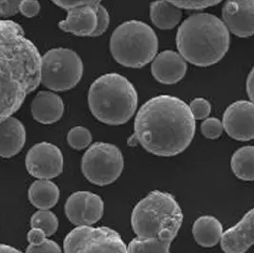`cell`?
<instances>
[{
  "label": "cell",
  "instance_id": "obj_7",
  "mask_svg": "<svg viewBox=\"0 0 254 253\" xmlns=\"http://www.w3.org/2000/svg\"><path fill=\"white\" fill-rule=\"evenodd\" d=\"M83 62L72 50L56 48L42 57L41 83L55 92H66L74 88L83 75Z\"/></svg>",
  "mask_w": 254,
  "mask_h": 253
},
{
  "label": "cell",
  "instance_id": "obj_20",
  "mask_svg": "<svg viewBox=\"0 0 254 253\" xmlns=\"http://www.w3.org/2000/svg\"><path fill=\"white\" fill-rule=\"evenodd\" d=\"M150 19L161 30H172L180 22L182 12L179 8L166 0L154 1L150 4Z\"/></svg>",
  "mask_w": 254,
  "mask_h": 253
},
{
  "label": "cell",
  "instance_id": "obj_21",
  "mask_svg": "<svg viewBox=\"0 0 254 253\" xmlns=\"http://www.w3.org/2000/svg\"><path fill=\"white\" fill-rule=\"evenodd\" d=\"M231 167L237 178L244 181H254V146H246L236 150L231 157Z\"/></svg>",
  "mask_w": 254,
  "mask_h": 253
},
{
  "label": "cell",
  "instance_id": "obj_22",
  "mask_svg": "<svg viewBox=\"0 0 254 253\" xmlns=\"http://www.w3.org/2000/svg\"><path fill=\"white\" fill-rule=\"evenodd\" d=\"M173 240L164 238H140L136 237L127 246L128 253H171L170 248Z\"/></svg>",
  "mask_w": 254,
  "mask_h": 253
},
{
  "label": "cell",
  "instance_id": "obj_24",
  "mask_svg": "<svg viewBox=\"0 0 254 253\" xmlns=\"http://www.w3.org/2000/svg\"><path fill=\"white\" fill-rule=\"evenodd\" d=\"M30 224L31 228L43 230L47 236H52L58 229V217L50 209H38L33 214Z\"/></svg>",
  "mask_w": 254,
  "mask_h": 253
},
{
  "label": "cell",
  "instance_id": "obj_28",
  "mask_svg": "<svg viewBox=\"0 0 254 253\" xmlns=\"http://www.w3.org/2000/svg\"><path fill=\"white\" fill-rule=\"evenodd\" d=\"M224 126L218 118L210 117L207 118L201 125L202 134L208 139L219 138L223 132Z\"/></svg>",
  "mask_w": 254,
  "mask_h": 253
},
{
  "label": "cell",
  "instance_id": "obj_25",
  "mask_svg": "<svg viewBox=\"0 0 254 253\" xmlns=\"http://www.w3.org/2000/svg\"><path fill=\"white\" fill-rule=\"evenodd\" d=\"M103 213L104 202L101 197L89 192L84 214V226H93L102 218Z\"/></svg>",
  "mask_w": 254,
  "mask_h": 253
},
{
  "label": "cell",
  "instance_id": "obj_33",
  "mask_svg": "<svg viewBox=\"0 0 254 253\" xmlns=\"http://www.w3.org/2000/svg\"><path fill=\"white\" fill-rule=\"evenodd\" d=\"M22 0H1V17L8 18L17 14Z\"/></svg>",
  "mask_w": 254,
  "mask_h": 253
},
{
  "label": "cell",
  "instance_id": "obj_16",
  "mask_svg": "<svg viewBox=\"0 0 254 253\" xmlns=\"http://www.w3.org/2000/svg\"><path fill=\"white\" fill-rule=\"evenodd\" d=\"M26 143V129L15 117H8L1 121L0 154L3 158H12L23 149Z\"/></svg>",
  "mask_w": 254,
  "mask_h": 253
},
{
  "label": "cell",
  "instance_id": "obj_14",
  "mask_svg": "<svg viewBox=\"0 0 254 253\" xmlns=\"http://www.w3.org/2000/svg\"><path fill=\"white\" fill-rule=\"evenodd\" d=\"M187 64L185 59L176 52L167 50L154 58L151 65L153 77L162 84L172 85L185 76Z\"/></svg>",
  "mask_w": 254,
  "mask_h": 253
},
{
  "label": "cell",
  "instance_id": "obj_6",
  "mask_svg": "<svg viewBox=\"0 0 254 253\" xmlns=\"http://www.w3.org/2000/svg\"><path fill=\"white\" fill-rule=\"evenodd\" d=\"M110 45L117 63L127 68L141 69L155 58L158 38L148 24L131 20L116 28Z\"/></svg>",
  "mask_w": 254,
  "mask_h": 253
},
{
  "label": "cell",
  "instance_id": "obj_2",
  "mask_svg": "<svg viewBox=\"0 0 254 253\" xmlns=\"http://www.w3.org/2000/svg\"><path fill=\"white\" fill-rule=\"evenodd\" d=\"M1 121L22 106L26 96L41 83L42 57L23 29L12 20H1Z\"/></svg>",
  "mask_w": 254,
  "mask_h": 253
},
{
  "label": "cell",
  "instance_id": "obj_31",
  "mask_svg": "<svg viewBox=\"0 0 254 253\" xmlns=\"http://www.w3.org/2000/svg\"><path fill=\"white\" fill-rule=\"evenodd\" d=\"M58 7L69 11L70 9L83 6H92L95 7L99 5L102 0H51Z\"/></svg>",
  "mask_w": 254,
  "mask_h": 253
},
{
  "label": "cell",
  "instance_id": "obj_17",
  "mask_svg": "<svg viewBox=\"0 0 254 253\" xmlns=\"http://www.w3.org/2000/svg\"><path fill=\"white\" fill-rule=\"evenodd\" d=\"M32 115L41 124L58 122L64 114V103L58 94L52 92H40L32 102Z\"/></svg>",
  "mask_w": 254,
  "mask_h": 253
},
{
  "label": "cell",
  "instance_id": "obj_32",
  "mask_svg": "<svg viewBox=\"0 0 254 253\" xmlns=\"http://www.w3.org/2000/svg\"><path fill=\"white\" fill-rule=\"evenodd\" d=\"M94 9L97 13V28H96L93 36H99V35H103L107 31V29L109 28L110 16H109V13L107 12V10L100 4L96 5L94 7Z\"/></svg>",
  "mask_w": 254,
  "mask_h": 253
},
{
  "label": "cell",
  "instance_id": "obj_29",
  "mask_svg": "<svg viewBox=\"0 0 254 253\" xmlns=\"http://www.w3.org/2000/svg\"><path fill=\"white\" fill-rule=\"evenodd\" d=\"M190 111L195 119L207 118L211 112V105L205 98H196L190 105Z\"/></svg>",
  "mask_w": 254,
  "mask_h": 253
},
{
  "label": "cell",
  "instance_id": "obj_15",
  "mask_svg": "<svg viewBox=\"0 0 254 253\" xmlns=\"http://www.w3.org/2000/svg\"><path fill=\"white\" fill-rule=\"evenodd\" d=\"M60 30L77 36H93L97 28V13L92 6L70 9L65 20L58 23Z\"/></svg>",
  "mask_w": 254,
  "mask_h": 253
},
{
  "label": "cell",
  "instance_id": "obj_19",
  "mask_svg": "<svg viewBox=\"0 0 254 253\" xmlns=\"http://www.w3.org/2000/svg\"><path fill=\"white\" fill-rule=\"evenodd\" d=\"M192 233L195 241L204 248H211L221 242L223 227L218 219L205 215L194 222Z\"/></svg>",
  "mask_w": 254,
  "mask_h": 253
},
{
  "label": "cell",
  "instance_id": "obj_1",
  "mask_svg": "<svg viewBox=\"0 0 254 253\" xmlns=\"http://www.w3.org/2000/svg\"><path fill=\"white\" fill-rule=\"evenodd\" d=\"M195 130V118L190 106L177 97L159 95L140 108L132 136L151 154L172 157L190 145Z\"/></svg>",
  "mask_w": 254,
  "mask_h": 253
},
{
  "label": "cell",
  "instance_id": "obj_11",
  "mask_svg": "<svg viewBox=\"0 0 254 253\" xmlns=\"http://www.w3.org/2000/svg\"><path fill=\"white\" fill-rule=\"evenodd\" d=\"M223 126L228 135L234 140L254 139V103L240 100L231 104L223 115Z\"/></svg>",
  "mask_w": 254,
  "mask_h": 253
},
{
  "label": "cell",
  "instance_id": "obj_4",
  "mask_svg": "<svg viewBox=\"0 0 254 253\" xmlns=\"http://www.w3.org/2000/svg\"><path fill=\"white\" fill-rule=\"evenodd\" d=\"M88 101L96 119L117 126L125 124L135 114L138 94L127 78L118 73H108L93 82Z\"/></svg>",
  "mask_w": 254,
  "mask_h": 253
},
{
  "label": "cell",
  "instance_id": "obj_36",
  "mask_svg": "<svg viewBox=\"0 0 254 253\" xmlns=\"http://www.w3.org/2000/svg\"><path fill=\"white\" fill-rule=\"evenodd\" d=\"M247 92L251 101L254 103V67L249 73L247 79Z\"/></svg>",
  "mask_w": 254,
  "mask_h": 253
},
{
  "label": "cell",
  "instance_id": "obj_30",
  "mask_svg": "<svg viewBox=\"0 0 254 253\" xmlns=\"http://www.w3.org/2000/svg\"><path fill=\"white\" fill-rule=\"evenodd\" d=\"M26 253H62L61 249L57 242L48 239L38 245L28 246Z\"/></svg>",
  "mask_w": 254,
  "mask_h": 253
},
{
  "label": "cell",
  "instance_id": "obj_8",
  "mask_svg": "<svg viewBox=\"0 0 254 253\" xmlns=\"http://www.w3.org/2000/svg\"><path fill=\"white\" fill-rule=\"evenodd\" d=\"M124 158L116 146L104 142L93 144L82 157L81 170L86 179L96 186H107L118 179Z\"/></svg>",
  "mask_w": 254,
  "mask_h": 253
},
{
  "label": "cell",
  "instance_id": "obj_3",
  "mask_svg": "<svg viewBox=\"0 0 254 253\" xmlns=\"http://www.w3.org/2000/svg\"><path fill=\"white\" fill-rule=\"evenodd\" d=\"M230 41L227 26L209 13L190 15L181 24L176 35L179 54L198 67H209L219 62L227 54Z\"/></svg>",
  "mask_w": 254,
  "mask_h": 253
},
{
  "label": "cell",
  "instance_id": "obj_37",
  "mask_svg": "<svg viewBox=\"0 0 254 253\" xmlns=\"http://www.w3.org/2000/svg\"><path fill=\"white\" fill-rule=\"evenodd\" d=\"M0 253H22L19 250L13 248L10 245L1 244L0 246Z\"/></svg>",
  "mask_w": 254,
  "mask_h": 253
},
{
  "label": "cell",
  "instance_id": "obj_35",
  "mask_svg": "<svg viewBox=\"0 0 254 253\" xmlns=\"http://www.w3.org/2000/svg\"><path fill=\"white\" fill-rule=\"evenodd\" d=\"M47 237L48 236L43 230L32 228L31 230L28 232L27 240L30 245H38V244H41L42 242L45 241Z\"/></svg>",
  "mask_w": 254,
  "mask_h": 253
},
{
  "label": "cell",
  "instance_id": "obj_12",
  "mask_svg": "<svg viewBox=\"0 0 254 253\" xmlns=\"http://www.w3.org/2000/svg\"><path fill=\"white\" fill-rule=\"evenodd\" d=\"M224 23L233 35H254V0H227L222 9Z\"/></svg>",
  "mask_w": 254,
  "mask_h": 253
},
{
  "label": "cell",
  "instance_id": "obj_18",
  "mask_svg": "<svg viewBox=\"0 0 254 253\" xmlns=\"http://www.w3.org/2000/svg\"><path fill=\"white\" fill-rule=\"evenodd\" d=\"M60 191L58 186L49 179H37L30 186L28 196L37 209H51L58 204Z\"/></svg>",
  "mask_w": 254,
  "mask_h": 253
},
{
  "label": "cell",
  "instance_id": "obj_13",
  "mask_svg": "<svg viewBox=\"0 0 254 253\" xmlns=\"http://www.w3.org/2000/svg\"><path fill=\"white\" fill-rule=\"evenodd\" d=\"M254 245V207L248 211L239 223L226 230L221 239L225 253H245Z\"/></svg>",
  "mask_w": 254,
  "mask_h": 253
},
{
  "label": "cell",
  "instance_id": "obj_5",
  "mask_svg": "<svg viewBox=\"0 0 254 253\" xmlns=\"http://www.w3.org/2000/svg\"><path fill=\"white\" fill-rule=\"evenodd\" d=\"M183 212L174 196L153 190L132 210L131 226L140 238H164L174 241L182 223Z\"/></svg>",
  "mask_w": 254,
  "mask_h": 253
},
{
  "label": "cell",
  "instance_id": "obj_9",
  "mask_svg": "<svg viewBox=\"0 0 254 253\" xmlns=\"http://www.w3.org/2000/svg\"><path fill=\"white\" fill-rule=\"evenodd\" d=\"M65 253H128L116 230L107 227H76L64 240Z\"/></svg>",
  "mask_w": 254,
  "mask_h": 253
},
{
  "label": "cell",
  "instance_id": "obj_10",
  "mask_svg": "<svg viewBox=\"0 0 254 253\" xmlns=\"http://www.w3.org/2000/svg\"><path fill=\"white\" fill-rule=\"evenodd\" d=\"M26 169L37 179H53L63 171L64 157L57 146L42 142L35 144L27 152Z\"/></svg>",
  "mask_w": 254,
  "mask_h": 253
},
{
  "label": "cell",
  "instance_id": "obj_27",
  "mask_svg": "<svg viewBox=\"0 0 254 253\" xmlns=\"http://www.w3.org/2000/svg\"><path fill=\"white\" fill-rule=\"evenodd\" d=\"M179 9L203 10L219 4L222 0H166Z\"/></svg>",
  "mask_w": 254,
  "mask_h": 253
},
{
  "label": "cell",
  "instance_id": "obj_23",
  "mask_svg": "<svg viewBox=\"0 0 254 253\" xmlns=\"http://www.w3.org/2000/svg\"><path fill=\"white\" fill-rule=\"evenodd\" d=\"M90 191H77L69 196L65 204V213L69 222L76 227L84 226V214Z\"/></svg>",
  "mask_w": 254,
  "mask_h": 253
},
{
  "label": "cell",
  "instance_id": "obj_34",
  "mask_svg": "<svg viewBox=\"0 0 254 253\" xmlns=\"http://www.w3.org/2000/svg\"><path fill=\"white\" fill-rule=\"evenodd\" d=\"M40 11V4L37 0H22L19 6V12L25 17H34Z\"/></svg>",
  "mask_w": 254,
  "mask_h": 253
},
{
  "label": "cell",
  "instance_id": "obj_26",
  "mask_svg": "<svg viewBox=\"0 0 254 253\" xmlns=\"http://www.w3.org/2000/svg\"><path fill=\"white\" fill-rule=\"evenodd\" d=\"M93 140L91 131L84 126H75L68 133L67 141L71 149L81 150L88 148Z\"/></svg>",
  "mask_w": 254,
  "mask_h": 253
}]
</instances>
